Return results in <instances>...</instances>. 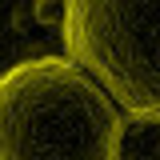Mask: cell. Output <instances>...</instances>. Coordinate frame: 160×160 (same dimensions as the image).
Instances as JSON below:
<instances>
[{"mask_svg": "<svg viewBox=\"0 0 160 160\" xmlns=\"http://www.w3.org/2000/svg\"><path fill=\"white\" fill-rule=\"evenodd\" d=\"M124 112L68 56L0 72V160H120Z\"/></svg>", "mask_w": 160, "mask_h": 160, "instance_id": "1", "label": "cell"}, {"mask_svg": "<svg viewBox=\"0 0 160 160\" xmlns=\"http://www.w3.org/2000/svg\"><path fill=\"white\" fill-rule=\"evenodd\" d=\"M64 56L120 112L160 128V0H52Z\"/></svg>", "mask_w": 160, "mask_h": 160, "instance_id": "2", "label": "cell"}, {"mask_svg": "<svg viewBox=\"0 0 160 160\" xmlns=\"http://www.w3.org/2000/svg\"><path fill=\"white\" fill-rule=\"evenodd\" d=\"M148 160H160V156H148Z\"/></svg>", "mask_w": 160, "mask_h": 160, "instance_id": "3", "label": "cell"}]
</instances>
